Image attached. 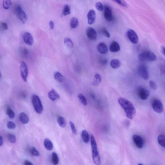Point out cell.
<instances>
[{"instance_id": "cell-1", "label": "cell", "mask_w": 165, "mask_h": 165, "mask_svg": "<svg viewBox=\"0 0 165 165\" xmlns=\"http://www.w3.org/2000/svg\"><path fill=\"white\" fill-rule=\"evenodd\" d=\"M118 101L125 112L127 117L130 119H132L136 113V109L132 103L130 101L123 97L119 98Z\"/></svg>"}, {"instance_id": "cell-2", "label": "cell", "mask_w": 165, "mask_h": 165, "mask_svg": "<svg viewBox=\"0 0 165 165\" xmlns=\"http://www.w3.org/2000/svg\"><path fill=\"white\" fill-rule=\"evenodd\" d=\"M91 143L92 150V159L95 164L100 165V158L98 150L97 144L95 137L92 134L91 135Z\"/></svg>"}, {"instance_id": "cell-3", "label": "cell", "mask_w": 165, "mask_h": 165, "mask_svg": "<svg viewBox=\"0 0 165 165\" xmlns=\"http://www.w3.org/2000/svg\"><path fill=\"white\" fill-rule=\"evenodd\" d=\"M32 102L34 110L38 114H41L43 111V107L40 98L37 95H34L32 97Z\"/></svg>"}, {"instance_id": "cell-4", "label": "cell", "mask_w": 165, "mask_h": 165, "mask_svg": "<svg viewBox=\"0 0 165 165\" xmlns=\"http://www.w3.org/2000/svg\"><path fill=\"white\" fill-rule=\"evenodd\" d=\"M140 61L142 62L153 61L156 60V56L153 52L147 51L142 53L139 56Z\"/></svg>"}, {"instance_id": "cell-5", "label": "cell", "mask_w": 165, "mask_h": 165, "mask_svg": "<svg viewBox=\"0 0 165 165\" xmlns=\"http://www.w3.org/2000/svg\"><path fill=\"white\" fill-rule=\"evenodd\" d=\"M16 14L18 16V17L23 23H25L27 20V16L26 13L23 11L20 6H16L15 9Z\"/></svg>"}, {"instance_id": "cell-6", "label": "cell", "mask_w": 165, "mask_h": 165, "mask_svg": "<svg viewBox=\"0 0 165 165\" xmlns=\"http://www.w3.org/2000/svg\"><path fill=\"white\" fill-rule=\"evenodd\" d=\"M139 74L144 80H147L149 78L148 69L146 65H141L138 69Z\"/></svg>"}, {"instance_id": "cell-7", "label": "cell", "mask_w": 165, "mask_h": 165, "mask_svg": "<svg viewBox=\"0 0 165 165\" xmlns=\"http://www.w3.org/2000/svg\"><path fill=\"white\" fill-rule=\"evenodd\" d=\"M154 110L158 113H161L164 110V106L161 102L157 99H155L152 103Z\"/></svg>"}, {"instance_id": "cell-8", "label": "cell", "mask_w": 165, "mask_h": 165, "mask_svg": "<svg viewBox=\"0 0 165 165\" xmlns=\"http://www.w3.org/2000/svg\"><path fill=\"white\" fill-rule=\"evenodd\" d=\"M20 70L21 77L25 82H27L28 75L27 65L24 61H22L20 65Z\"/></svg>"}, {"instance_id": "cell-9", "label": "cell", "mask_w": 165, "mask_h": 165, "mask_svg": "<svg viewBox=\"0 0 165 165\" xmlns=\"http://www.w3.org/2000/svg\"><path fill=\"white\" fill-rule=\"evenodd\" d=\"M127 37L132 43L136 44L138 42V38L136 33L132 29H129L127 32Z\"/></svg>"}, {"instance_id": "cell-10", "label": "cell", "mask_w": 165, "mask_h": 165, "mask_svg": "<svg viewBox=\"0 0 165 165\" xmlns=\"http://www.w3.org/2000/svg\"><path fill=\"white\" fill-rule=\"evenodd\" d=\"M139 97L142 100H146L149 96L150 92L147 89L141 87L139 88L138 92Z\"/></svg>"}, {"instance_id": "cell-11", "label": "cell", "mask_w": 165, "mask_h": 165, "mask_svg": "<svg viewBox=\"0 0 165 165\" xmlns=\"http://www.w3.org/2000/svg\"><path fill=\"white\" fill-rule=\"evenodd\" d=\"M104 16L108 21H112L113 19L112 9L110 6H105L104 7Z\"/></svg>"}, {"instance_id": "cell-12", "label": "cell", "mask_w": 165, "mask_h": 165, "mask_svg": "<svg viewBox=\"0 0 165 165\" xmlns=\"http://www.w3.org/2000/svg\"><path fill=\"white\" fill-rule=\"evenodd\" d=\"M23 39L26 44L32 46L33 44L34 41L32 35L30 33L26 32L24 33L23 36Z\"/></svg>"}, {"instance_id": "cell-13", "label": "cell", "mask_w": 165, "mask_h": 165, "mask_svg": "<svg viewBox=\"0 0 165 165\" xmlns=\"http://www.w3.org/2000/svg\"><path fill=\"white\" fill-rule=\"evenodd\" d=\"M133 139L136 146L138 148H142L144 146V141L141 137L134 134L133 137Z\"/></svg>"}, {"instance_id": "cell-14", "label": "cell", "mask_w": 165, "mask_h": 165, "mask_svg": "<svg viewBox=\"0 0 165 165\" xmlns=\"http://www.w3.org/2000/svg\"><path fill=\"white\" fill-rule=\"evenodd\" d=\"M86 33L88 38L91 40H95L97 39V33L94 28H88L87 30Z\"/></svg>"}, {"instance_id": "cell-15", "label": "cell", "mask_w": 165, "mask_h": 165, "mask_svg": "<svg viewBox=\"0 0 165 165\" xmlns=\"http://www.w3.org/2000/svg\"><path fill=\"white\" fill-rule=\"evenodd\" d=\"M88 23L90 25L93 24L96 18V13L93 10H91L89 11L87 15Z\"/></svg>"}, {"instance_id": "cell-16", "label": "cell", "mask_w": 165, "mask_h": 165, "mask_svg": "<svg viewBox=\"0 0 165 165\" xmlns=\"http://www.w3.org/2000/svg\"><path fill=\"white\" fill-rule=\"evenodd\" d=\"M48 97L53 101L58 100L60 97V95L53 89H51L48 92Z\"/></svg>"}, {"instance_id": "cell-17", "label": "cell", "mask_w": 165, "mask_h": 165, "mask_svg": "<svg viewBox=\"0 0 165 165\" xmlns=\"http://www.w3.org/2000/svg\"><path fill=\"white\" fill-rule=\"evenodd\" d=\"M120 50V47L118 43L116 41H113L111 43L110 47V50L112 52H117Z\"/></svg>"}, {"instance_id": "cell-18", "label": "cell", "mask_w": 165, "mask_h": 165, "mask_svg": "<svg viewBox=\"0 0 165 165\" xmlns=\"http://www.w3.org/2000/svg\"><path fill=\"white\" fill-rule=\"evenodd\" d=\"M97 49L100 53L105 54L107 53L108 49L107 46L104 43H100L98 45Z\"/></svg>"}, {"instance_id": "cell-19", "label": "cell", "mask_w": 165, "mask_h": 165, "mask_svg": "<svg viewBox=\"0 0 165 165\" xmlns=\"http://www.w3.org/2000/svg\"><path fill=\"white\" fill-rule=\"evenodd\" d=\"M44 147L48 151H51L53 148V145L52 142L48 139H45L44 141Z\"/></svg>"}, {"instance_id": "cell-20", "label": "cell", "mask_w": 165, "mask_h": 165, "mask_svg": "<svg viewBox=\"0 0 165 165\" xmlns=\"http://www.w3.org/2000/svg\"><path fill=\"white\" fill-rule=\"evenodd\" d=\"M110 64L112 68L114 69H117L120 67L121 63L119 60L118 59H115L112 60Z\"/></svg>"}, {"instance_id": "cell-21", "label": "cell", "mask_w": 165, "mask_h": 165, "mask_svg": "<svg viewBox=\"0 0 165 165\" xmlns=\"http://www.w3.org/2000/svg\"><path fill=\"white\" fill-rule=\"evenodd\" d=\"M19 117L20 120L23 124H27L29 122V118L27 115L23 112L19 114Z\"/></svg>"}, {"instance_id": "cell-22", "label": "cell", "mask_w": 165, "mask_h": 165, "mask_svg": "<svg viewBox=\"0 0 165 165\" xmlns=\"http://www.w3.org/2000/svg\"><path fill=\"white\" fill-rule=\"evenodd\" d=\"M81 135L82 140L86 144L88 143L90 141V135L85 130L82 131Z\"/></svg>"}, {"instance_id": "cell-23", "label": "cell", "mask_w": 165, "mask_h": 165, "mask_svg": "<svg viewBox=\"0 0 165 165\" xmlns=\"http://www.w3.org/2000/svg\"><path fill=\"white\" fill-rule=\"evenodd\" d=\"M101 81V78L100 75L98 74H96L95 75L92 84L95 86H97L100 84Z\"/></svg>"}, {"instance_id": "cell-24", "label": "cell", "mask_w": 165, "mask_h": 165, "mask_svg": "<svg viewBox=\"0 0 165 165\" xmlns=\"http://www.w3.org/2000/svg\"><path fill=\"white\" fill-rule=\"evenodd\" d=\"M55 80L59 82H61L63 81L64 77L60 72H57L55 73L54 75Z\"/></svg>"}, {"instance_id": "cell-25", "label": "cell", "mask_w": 165, "mask_h": 165, "mask_svg": "<svg viewBox=\"0 0 165 165\" xmlns=\"http://www.w3.org/2000/svg\"><path fill=\"white\" fill-rule=\"evenodd\" d=\"M158 143L164 148H165V135L160 134L158 137Z\"/></svg>"}, {"instance_id": "cell-26", "label": "cell", "mask_w": 165, "mask_h": 165, "mask_svg": "<svg viewBox=\"0 0 165 165\" xmlns=\"http://www.w3.org/2000/svg\"><path fill=\"white\" fill-rule=\"evenodd\" d=\"M57 122L59 126L62 128H64L66 125L65 118L61 116H59L58 118Z\"/></svg>"}, {"instance_id": "cell-27", "label": "cell", "mask_w": 165, "mask_h": 165, "mask_svg": "<svg viewBox=\"0 0 165 165\" xmlns=\"http://www.w3.org/2000/svg\"><path fill=\"white\" fill-rule=\"evenodd\" d=\"M64 43L67 47L69 48H72L74 47V45L73 42L70 38H66L64 39Z\"/></svg>"}, {"instance_id": "cell-28", "label": "cell", "mask_w": 165, "mask_h": 165, "mask_svg": "<svg viewBox=\"0 0 165 165\" xmlns=\"http://www.w3.org/2000/svg\"><path fill=\"white\" fill-rule=\"evenodd\" d=\"M71 14V9L70 6L68 4H65L64 5L63 11V14L64 16H67Z\"/></svg>"}, {"instance_id": "cell-29", "label": "cell", "mask_w": 165, "mask_h": 165, "mask_svg": "<svg viewBox=\"0 0 165 165\" xmlns=\"http://www.w3.org/2000/svg\"><path fill=\"white\" fill-rule=\"evenodd\" d=\"M78 97L82 104L84 105H87V99H86L84 95L81 94H79L78 95Z\"/></svg>"}, {"instance_id": "cell-30", "label": "cell", "mask_w": 165, "mask_h": 165, "mask_svg": "<svg viewBox=\"0 0 165 165\" xmlns=\"http://www.w3.org/2000/svg\"><path fill=\"white\" fill-rule=\"evenodd\" d=\"M52 162L53 164L56 165L59 163V158L58 154L55 152L53 153L52 157Z\"/></svg>"}, {"instance_id": "cell-31", "label": "cell", "mask_w": 165, "mask_h": 165, "mask_svg": "<svg viewBox=\"0 0 165 165\" xmlns=\"http://www.w3.org/2000/svg\"><path fill=\"white\" fill-rule=\"evenodd\" d=\"M78 24V21L77 18H73L71 20L70 25L71 27L73 28H76Z\"/></svg>"}, {"instance_id": "cell-32", "label": "cell", "mask_w": 165, "mask_h": 165, "mask_svg": "<svg viewBox=\"0 0 165 165\" xmlns=\"http://www.w3.org/2000/svg\"><path fill=\"white\" fill-rule=\"evenodd\" d=\"M6 114L10 118H14L15 117L14 112L10 107H7V110H6Z\"/></svg>"}, {"instance_id": "cell-33", "label": "cell", "mask_w": 165, "mask_h": 165, "mask_svg": "<svg viewBox=\"0 0 165 165\" xmlns=\"http://www.w3.org/2000/svg\"><path fill=\"white\" fill-rule=\"evenodd\" d=\"M11 5V0H3V7L6 9H9Z\"/></svg>"}, {"instance_id": "cell-34", "label": "cell", "mask_w": 165, "mask_h": 165, "mask_svg": "<svg viewBox=\"0 0 165 165\" xmlns=\"http://www.w3.org/2000/svg\"><path fill=\"white\" fill-rule=\"evenodd\" d=\"M29 152L33 156L38 157L40 156V154L35 147L31 148L29 150Z\"/></svg>"}, {"instance_id": "cell-35", "label": "cell", "mask_w": 165, "mask_h": 165, "mask_svg": "<svg viewBox=\"0 0 165 165\" xmlns=\"http://www.w3.org/2000/svg\"><path fill=\"white\" fill-rule=\"evenodd\" d=\"M7 137L10 142L12 143H15L16 142V138L14 135L11 134H9Z\"/></svg>"}, {"instance_id": "cell-36", "label": "cell", "mask_w": 165, "mask_h": 165, "mask_svg": "<svg viewBox=\"0 0 165 165\" xmlns=\"http://www.w3.org/2000/svg\"><path fill=\"white\" fill-rule=\"evenodd\" d=\"M95 7L98 11H102L103 10L104 8L103 4L100 2H98L95 4Z\"/></svg>"}, {"instance_id": "cell-37", "label": "cell", "mask_w": 165, "mask_h": 165, "mask_svg": "<svg viewBox=\"0 0 165 165\" xmlns=\"http://www.w3.org/2000/svg\"><path fill=\"white\" fill-rule=\"evenodd\" d=\"M7 126L9 129H14L15 128L16 125L14 123L12 122L9 121L7 123Z\"/></svg>"}, {"instance_id": "cell-38", "label": "cell", "mask_w": 165, "mask_h": 165, "mask_svg": "<svg viewBox=\"0 0 165 165\" xmlns=\"http://www.w3.org/2000/svg\"><path fill=\"white\" fill-rule=\"evenodd\" d=\"M161 71L163 74H165V62L163 60H161L160 65Z\"/></svg>"}, {"instance_id": "cell-39", "label": "cell", "mask_w": 165, "mask_h": 165, "mask_svg": "<svg viewBox=\"0 0 165 165\" xmlns=\"http://www.w3.org/2000/svg\"><path fill=\"white\" fill-rule=\"evenodd\" d=\"M69 123H70V127L73 133L75 134H77V130L76 129L75 127L74 124L71 121H70V122H69Z\"/></svg>"}, {"instance_id": "cell-40", "label": "cell", "mask_w": 165, "mask_h": 165, "mask_svg": "<svg viewBox=\"0 0 165 165\" xmlns=\"http://www.w3.org/2000/svg\"><path fill=\"white\" fill-rule=\"evenodd\" d=\"M113 1L117 3L118 4L121 6H123L125 7H127V5L126 3L124 1H122V0H113Z\"/></svg>"}, {"instance_id": "cell-41", "label": "cell", "mask_w": 165, "mask_h": 165, "mask_svg": "<svg viewBox=\"0 0 165 165\" xmlns=\"http://www.w3.org/2000/svg\"><path fill=\"white\" fill-rule=\"evenodd\" d=\"M102 32L103 33V34L106 36V37L108 38H110V33L107 30L106 28H104L102 29Z\"/></svg>"}, {"instance_id": "cell-42", "label": "cell", "mask_w": 165, "mask_h": 165, "mask_svg": "<svg viewBox=\"0 0 165 165\" xmlns=\"http://www.w3.org/2000/svg\"><path fill=\"white\" fill-rule=\"evenodd\" d=\"M150 86L151 89L154 90H156L157 89L156 84L153 81H150L149 82Z\"/></svg>"}, {"instance_id": "cell-43", "label": "cell", "mask_w": 165, "mask_h": 165, "mask_svg": "<svg viewBox=\"0 0 165 165\" xmlns=\"http://www.w3.org/2000/svg\"><path fill=\"white\" fill-rule=\"evenodd\" d=\"M1 25L3 29L4 30H7L8 29V27L7 24L6 23L3 22H1Z\"/></svg>"}, {"instance_id": "cell-44", "label": "cell", "mask_w": 165, "mask_h": 165, "mask_svg": "<svg viewBox=\"0 0 165 165\" xmlns=\"http://www.w3.org/2000/svg\"><path fill=\"white\" fill-rule=\"evenodd\" d=\"M101 64L103 65H106L107 63V60L106 59H102L100 61Z\"/></svg>"}, {"instance_id": "cell-45", "label": "cell", "mask_w": 165, "mask_h": 165, "mask_svg": "<svg viewBox=\"0 0 165 165\" xmlns=\"http://www.w3.org/2000/svg\"><path fill=\"white\" fill-rule=\"evenodd\" d=\"M49 25L52 29H53L54 28V24L53 21H50L49 22Z\"/></svg>"}, {"instance_id": "cell-46", "label": "cell", "mask_w": 165, "mask_h": 165, "mask_svg": "<svg viewBox=\"0 0 165 165\" xmlns=\"http://www.w3.org/2000/svg\"><path fill=\"white\" fill-rule=\"evenodd\" d=\"M24 164L25 165H33V164L27 160H25L24 161Z\"/></svg>"}, {"instance_id": "cell-47", "label": "cell", "mask_w": 165, "mask_h": 165, "mask_svg": "<svg viewBox=\"0 0 165 165\" xmlns=\"http://www.w3.org/2000/svg\"><path fill=\"white\" fill-rule=\"evenodd\" d=\"M3 144V139L1 136H0V146L1 147Z\"/></svg>"}, {"instance_id": "cell-48", "label": "cell", "mask_w": 165, "mask_h": 165, "mask_svg": "<svg viewBox=\"0 0 165 165\" xmlns=\"http://www.w3.org/2000/svg\"><path fill=\"white\" fill-rule=\"evenodd\" d=\"M161 51H162L163 54L165 56V47L164 46H162L161 47Z\"/></svg>"}, {"instance_id": "cell-49", "label": "cell", "mask_w": 165, "mask_h": 165, "mask_svg": "<svg viewBox=\"0 0 165 165\" xmlns=\"http://www.w3.org/2000/svg\"><path fill=\"white\" fill-rule=\"evenodd\" d=\"M138 165H143V164H139Z\"/></svg>"}]
</instances>
